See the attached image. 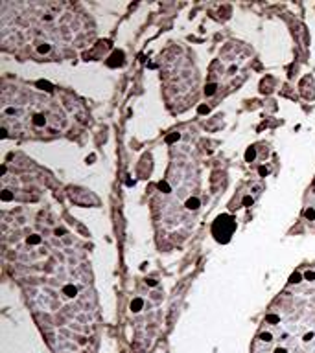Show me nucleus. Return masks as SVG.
Listing matches in <instances>:
<instances>
[{
    "label": "nucleus",
    "instance_id": "obj_1",
    "mask_svg": "<svg viewBox=\"0 0 315 353\" xmlns=\"http://www.w3.org/2000/svg\"><path fill=\"white\" fill-rule=\"evenodd\" d=\"M234 228H236V221H234L230 215L223 213V215H219V217L214 221V224H212V235L216 237L218 243H223V245H225V243L230 241V235H232Z\"/></svg>",
    "mask_w": 315,
    "mask_h": 353
},
{
    "label": "nucleus",
    "instance_id": "obj_26",
    "mask_svg": "<svg viewBox=\"0 0 315 353\" xmlns=\"http://www.w3.org/2000/svg\"><path fill=\"white\" fill-rule=\"evenodd\" d=\"M94 158H96V157H94V155H90V157L87 158V162H89V164H92V162H94Z\"/></svg>",
    "mask_w": 315,
    "mask_h": 353
},
{
    "label": "nucleus",
    "instance_id": "obj_23",
    "mask_svg": "<svg viewBox=\"0 0 315 353\" xmlns=\"http://www.w3.org/2000/svg\"><path fill=\"white\" fill-rule=\"evenodd\" d=\"M146 281H148V285H151V287L157 285V280H146Z\"/></svg>",
    "mask_w": 315,
    "mask_h": 353
},
{
    "label": "nucleus",
    "instance_id": "obj_22",
    "mask_svg": "<svg viewBox=\"0 0 315 353\" xmlns=\"http://www.w3.org/2000/svg\"><path fill=\"white\" fill-rule=\"evenodd\" d=\"M312 339H313V333H306L304 335V342H310Z\"/></svg>",
    "mask_w": 315,
    "mask_h": 353
},
{
    "label": "nucleus",
    "instance_id": "obj_16",
    "mask_svg": "<svg viewBox=\"0 0 315 353\" xmlns=\"http://www.w3.org/2000/svg\"><path fill=\"white\" fill-rule=\"evenodd\" d=\"M50 52V44H41L39 46V53H48Z\"/></svg>",
    "mask_w": 315,
    "mask_h": 353
},
{
    "label": "nucleus",
    "instance_id": "obj_27",
    "mask_svg": "<svg viewBox=\"0 0 315 353\" xmlns=\"http://www.w3.org/2000/svg\"><path fill=\"white\" fill-rule=\"evenodd\" d=\"M275 353H288V351H286L284 348H277V350H275Z\"/></svg>",
    "mask_w": 315,
    "mask_h": 353
},
{
    "label": "nucleus",
    "instance_id": "obj_7",
    "mask_svg": "<svg viewBox=\"0 0 315 353\" xmlns=\"http://www.w3.org/2000/svg\"><path fill=\"white\" fill-rule=\"evenodd\" d=\"M181 138V134L179 133H171V134H168L166 136V144H173V142H177Z\"/></svg>",
    "mask_w": 315,
    "mask_h": 353
},
{
    "label": "nucleus",
    "instance_id": "obj_14",
    "mask_svg": "<svg viewBox=\"0 0 315 353\" xmlns=\"http://www.w3.org/2000/svg\"><path fill=\"white\" fill-rule=\"evenodd\" d=\"M28 243H30V245H39V243H41V237H39V235H30V237H28Z\"/></svg>",
    "mask_w": 315,
    "mask_h": 353
},
{
    "label": "nucleus",
    "instance_id": "obj_11",
    "mask_svg": "<svg viewBox=\"0 0 315 353\" xmlns=\"http://www.w3.org/2000/svg\"><path fill=\"white\" fill-rule=\"evenodd\" d=\"M304 217H306L308 221H315V210L313 208H308V210L304 211Z\"/></svg>",
    "mask_w": 315,
    "mask_h": 353
},
{
    "label": "nucleus",
    "instance_id": "obj_20",
    "mask_svg": "<svg viewBox=\"0 0 315 353\" xmlns=\"http://www.w3.org/2000/svg\"><path fill=\"white\" fill-rule=\"evenodd\" d=\"M251 204H253V197H249V195H247V197L243 199V206H251Z\"/></svg>",
    "mask_w": 315,
    "mask_h": 353
},
{
    "label": "nucleus",
    "instance_id": "obj_4",
    "mask_svg": "<svg viewBox=\"0 0 315 353\" xmlns=\"http://www.w3.org/2000/svg\"><path fill=\"white\" fill-rule=\"evenodd\" d=\"M256 158V149L254 147H249L247 151H245V162H253Z\"/></svg>",
    "mask_w": 315,
    "mask_h": 353
},
{
    "label": "nucleus",
    "instance_id": "obj_28",
    "mask_svg": "<svg viewBox=\"0 0 315 353\" xmlns=\"http://www.w3.org/2000/svg\"><path fill=\"white\" fill-rule=\"evenodd\" d=\"M313 186H315V180H313Z\"/></svg>",
    "mask_w": 315,
    "mask_h": 353
},
{
    "label": "nucleus",
    "instance_id": "obj_19",
    "mask_svg": "<svg viewBox=\"0 0 315 353\" xmlns=\"http://www.w3.org/2000/svg\"><path fill=\"white\" fill-rule=\"evenodd\" d=\"M197 112H199V114H208V107H207V105H199Z\"/></svg>",
    "mask_w": 315,
    "mask_h": 353
},
{
    "label": "nucleus",
    "instance_id": "obj_24",
    "mask_svg": "<svg viewBox=\"0 0 315 353\" xmlns=\"http://www.w3.org/2000/svg\"><path fill=\"white\" fill-rule=\"evenodd\" d=\"M6 114H15V109H11V107H7V109H6Z\"/></svg>",
    "mask_w": 315,
    "mask_h": 353
},
{
    "label": "nucleus",
    "instance_id": "obj_2",
    "mask_svg": "<svg viewBox=\"0 0 315 353\" xmlns=\"http://www.w3.org/2000/svg\"><path fill=\"white\" fill-rule=\"evenodd\" d=\"M199 206H201V200H199L197 197H190V199L186 200V208H188V210H197Z\"/></svg>",
    "mask_w": 315,
    "mask_h": 353
},
{
    "label": "nucleus",
    "instance_id": "obj_25",
    "mask_svg": "<svg viewBox=\"0 0 315 353\" xmlns=\"http://www.w3.org/2000/svg\"><path fill=\"white\" fill-rule=\"evenodd\" d=\"M0 136H2V138H6V136H7V131H6V129H2V131H0Z\"/></svg>",
    "mask_w": 315,
    "mask_h": 353
},
{
    "label": "nucleus",
    "instance_id": "obj_10",
    "mask_svg": "<svg viewBox=\"0 0 315 353\" xmlns=\"http://www.w3.org/2000/svg\"><path fill=\"white\" fill-rule=\"evenodd\" d=\"M157 188H159L160 191H164V193H168V191H170V186H168V182H166V180H160V182L157 184Z\"/></svg>",
    "mask_w": 315,
    "mask_h": 353
},
{
    "label": "nucleus",
    "instance_id": "obj_17",
    "mask_svg": "<svg viewBox=\"0 0 315 353\" xmlns=\"http://www.w3.org/2000/svg\"><path fill=\"white\" fill-rule=\"evenodd\" d=\"M304 278H306L308 281H313V280H315V272H313V270H308V272L304 274Z\"/></svg>",
    "mask_w": 315,
    "mask_h": 353
},
{
    "label": "nucleus",
    "instance_id": "obj_21",
    "mask_svg": "<svg viewBox=\"0 0 315 353\" xmlns=\"http://www.w3.org/2000/svg\"><path fill=\"white\" fill-rule=\"evenodd\" d=\"M258 173H260V175H262V177H266V175H267V173H269V169H267V168H264V166H262V168H260V169H258Z\"/></svg>",
    "mask_w": 315,
    "mask_h": 353
},
{
    "label": "nucleus",
    "instance_id": "obj_6",
    "mask_svg": "<svg viewBox=\"0 0 315 353\" xmlns=\"http://www.w3.org/2000/svg\"><path fill=\"white\" fill-rule=\"evenodd\" d=\"M46 123V118L44 116H41V114H37L35 118H33V125H37V127H42Z\"/></svg>",
    "mask_w": 315,
    "mask_h": 353
},
{
    "label": "nucleus",
    "instance_id": "obj_3",
    "mask_svg": "<svg viewBox=\"0 0 315 353\" xmlns=\"http://www.w3.org/2000/svg\"><path fill=\"white\" fill-rule=\"evenodd\" d=\"M142 307H144V300H142V298H135V300L131 302V311H133V313H138Z\"/></svg>",
    "mask_w": 315,
    "mask_h": 353
},
{
    "label": "nucleus",
    "instance_id": "obj_13",
    "mask_svg": "<svg viewBox=\"0 0 315 353\" xmlns=\"http://www.w3.org/2000/svg\"><path fill=\"white\" fill-rule=\"evenodd\" d=\"M0 197H2V200H4V202H7V200H11V199H13V193L6 189V191H2V195H0Z\"/></svg>",
    "mask_w": 315,
    "mask_h": 353
},
{
    "label": "nucleus",
    "instance_id": "obj_5",
    "mask_svg": "<svg viewBox=\"0 0 315 353\" xmlns=\"http://www.w3.org/2000/svg\"><path fill=\"white\" fill-rule=\"evenodd\" d=\"M63 293H65L66 296H70V298H72V296H76V294H77V289H76L74 285H65V287H63Z\"/></svg>",
    "mask_w": 315,
    "mask_h": 353
},
{
    "label": "nucleus",
    "instance_id": "obj_9",
    "mask_svg": "<svg viewBox=\"0 0 315 353\" xmlns=\"http://www.w3.org/2000/svg\"><path fill=\"white\" fill-rule=\"evenodd\" d=\"M216 88H218V87H216V83H210V85H207V88H205V94H207V96H212V94L216 92Z\"/></svg>",
    "mask_w": 315,
    "mask_h": 353
},
{
    "label": "nucleus",
    "instance_id": "obj_15",
    "mask_svg": "<svg viewBox=\"0 0 315 353\" xmlns=\"http://www.w3.org/2000/svg\"><path fill=\"white\" fill-rule=\"evenodd\" d=\"M260 339H262L264 342H271V340H273V335H271V333H262Z\"/></svg>",
    "mask_w": 315,
    "mask_h": 353
},
{
    "label": "nucleus",
    "instance_id": "obj_18",
    "mask_svg": "<svg viewBox=\"0 0 315 353\" xmlns=\"http://www.w3.org/2000/svg\"><path fill=\"white\" fill-rule=\"evenodd\" d=\"M37 85H39V87H42V88H46V90H52V85H50L48 81H39Z\"/></svg>",
    "mask_w": 315,
    "mask_h": 353
},
{
    "label": "nucleus",
    "instance_id": "obj_12",
    "mask_svg": "<svg viewBox=\"0 0 315 353\" xmlns=\"http://www.w3.org/2000/svg\"><path fill=\"white\" fill-rule=\"evenodd\" d=\"M301 280H302V276H301L299 272H293V274L289 276V283H299Z\"/></svg>",
    "mask_w": 315,
    "mask_h": 353
},
{
    "label": "nucleus",
    "instance_id": "obj_8",
    "mask_svg": "<svg viewBox=\"0 0 315 353\" xmlns=\"http://www.w3.org/2000/svg\"><path fill=\"white\" fill-rule=\"evenodd\" d=\"M266 322H269V324H278V322H280V316H278V315H267V316H266Z\"/></svg>",
    "mask_w": 315,
    "mask_h": 353
}]
</instances>
